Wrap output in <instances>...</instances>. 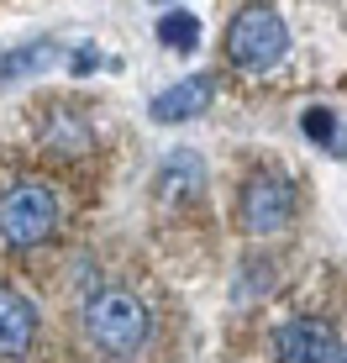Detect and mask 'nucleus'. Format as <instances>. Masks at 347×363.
I'll return each instance as SVG.
<instances>
[{"label": "nucleus", "mask_w": 347, "mask_h": 363, "mask_svg": "<svg viewBox=\"0 0 347 363\" xmlns=\"http://www.w3.org/2000/svg\"><path fill=\"white\" fill-rule=\"evenodd\" d=\"M84 332L106 358H132L147 342V306L132 290H101L84 306Z\"/></svg>", "instance_id": "1"}, {"label": "nucleus", "mask_w": 347, "mask_h": 363, "mask_svg": "<svg viewBox=\"0 0 347 363\" xmlns=\"http://www.w3.org/2000/svg\"><path fill=\"white\" fill-rule=\"evenodd\" d=\"M58 232V195L42 179H16L0 195V242L6 247H42Z\"/></svg>", "instance_id": "2"}, {"label": "nucleus", "mask_w": 347, "mask_h": 363, "mask_svg": "<svg viewBox=\"0 0 347 363\" xmlns=\"http://www.w3.org/2000/svg\"><path fill=\"white\" fill-rule=\"evenodd\" d=\"M290 48V32H284V16L274 6H247L227 32V58L242 74H268Z\"/></svg>", "instance_id": "3"}, {"label": "nucleus", "mask_w": 347, "mask_h": 363, "mask_svg": "<svg viewBox=\"0 0 347 363\" xmlns=\"http://www.w3.org/2000/svg\"><path fill=\"white\" fill-rule=\"evenodd\" d=\"M295 184L284 179V174L274 169H258L253 179L242 184V200H237V216H242V227L253 232V237H268V232H279V227H290V216H295Z\"/></svg>", "instance_id": "4"}, {"label": "nucleus", "mask_w": 347, "mask_h": 363, "mask_svg": "<svg viewBox=\"0 0 347 363\" xmlns=\"http://www.w3.org/2000/svg\"><path fill=\"white\" fill-rule=\"evenodd\" d=\"M274 358L279 363H347V347L326 321L300 316V321H284L274 332Z\"/></svg>", "instance_id": "5"}, {"label": "nucleus", "mask_w": 347, "mask_h": 363, "mask_svg": "<svg viewBox=\"0 0 347 363\" xmlns=\"http://www.w3.org/2000/svg\"><path fill=\"white\" fill-rule=\"evenodd\" d=\"M37 347V311L11 284H0V358H27Z\"/></svg>", "instance_id": "6"}, {"label": "nucleus", "mask_w": 347, "mask_h": 363, "mask_svg": "<svg viewBox=\"0 0 347 363\" xmlns=\"http://www.w3.org/2000/svg\"><path fill=\"white\" fill-rule=\"evenodd\" d=\"M210 100H216V79H210V74H190V79H179L174 90H158L153 106H147V116L153 121H195Z\"/></svg>", "instance_id": "7"}, {"label": "nucleus", "mask_w": 347, "mask_h": 363, "mask_svg": "<svg viewBox=\"0 0 347 363\" xmlns=\"http://www.w3.org/2000/svg\"><path fill=\"white\" fill-rule=\"evenodd\" d=\"M158 200H174V206H179V200H190L195 190H205V164L195 153H174L164 169H158Z\"/></svg>", "instance_id": "8"}, {"label": "nucleus", "mask_w": 347, "mask_h": 363, "mask_svg": "<svg viewBox=\"0 0 347 363\" xmlns=\"http://www.w3.org/2000/svg\"><path fill=\"white\" fill-rule=\"evenodd\" d=\"M47 58H53V43H27V48H16V53H6L0 58V84H16V79H27V74H37L47 64Z\"/></svg>", "instance_id": "9"}, {"label": "nucleus", "mask_w": 347, "mask_h": 363, "mask_svg": "<svg viewBox=\"0 0 347 363\" xmlns=\"http://www.w3.org/2000/svg\"><path fill=\"white\" fill-rule=\"evenodd\" d=\"M90 137H95V132L84 127L74 111H58L53 127H47V147H53V153H84V147H90Z\"/></svg>", "instance_id": "10"}, {"label": "nucleus", "mask_w": 347, "mask_h": 363, "mask_svg": "<svg viewBox=\"0 0 347 363\" xmlns=\"http://www.w3.org/2000/svg\"><path fill=\"white\" fill-rule=\"evenodd\" d=\"M158 37H164V48L195 53V48H200V21H195V11H169V16L158 21Z\"/></svg>", "instance_id": "11"}, {"label": "nucleus", "mask_w": 347, "mask_h": 363, "mask_svg": "<svg viewBox=\"0 0 347 363\" xmlns=\"http://www.w3.org/2000/svg\"><path fill=\"white\" fill-rule=\"evenodd\" d=\"M305 137L321 143V147H331V143H337V116H331L326 106H311V111H305Z\"/></svg>", "instance_id": "12"}, {"label": "nucleus", "mask_w": 347, "mask_h": 363, "mask_svg": "<svg viewBox=\"0 0 347 363\" xmlns=\"http://www.w3.org/2000/svg\"><path fill=\"white\" fill-rule=\"evenodd\" d=\"M74 74H90L95 69V48H79V53H74V64H69Z\"/></svg>", "instance_id": "13"}]
</instances>
